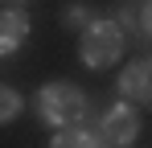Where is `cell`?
Here are the masks:
<instances>
[{"instance_id": "cell-1", "label": "cell", "mask_w": 152, "mask_h": 148, "mask_svg": "<svg viewBox=\"0 0 152 148\" xmlns=\"http://www.w3.org/2000/svg\"><path fill=\"white\" fill-rule=\"evenodd\" d=\"M33 107H37L41 123H50L58 132L78 127V123L86 119V95H82V86H74V82H45L37 91V103Z\"/></svg>"}, {"instance_id": "cell-2", "label": "cell", "mask_w": 152, "mask_h": 148, "mask_svg": "<svg viewBox=\"0 0 152 148\" xmlns=\"http://www.w3.org/2000/svg\"><path fill=\"white\" fill-rule=\"evenodd\" d=\"M119 53H124V29L115 21H95L78 37V58H82V66H91V70L115 66Z\"/></svg>"}, {"instance_id": "cell-3", "label": "cell", "mask_w": 152, "mask_h": 148, "mask_svg": "<svg viewBox=\"0 0 152 148\" xmlns=\"http://www.w3.org/2000/svg\"><path fill=\"white\" fill-rule=\"evenodd\" d=\"M99 132L115 148L132 144V140L140 136V115H136V107H132V103H111V107L103 111V119H99Z\"/></svg>"}, {"instance_id": "cell-4", "label": "cell", "mask_w": 152, "mask_h": 148, "mask_svg": "<svg viewBox=\"0 0 152 148\" xmlns=\"http://www.w3.org/2000/svg\"><path fill=\"white\" fill-rule=\"evenodd\" d=\"M115 91H119L124 99H132V103L152 107V58H148V62H132L127 70H119Z\"/></svg>"}, {"instance_id": "cell-5", "label": "cell", "mask_w": 152, "mask_h": 148, "mask_svg": "<svg viewBox=\"0 0 152 148\" xmlns=\"http://www.w3.org/2000/svg\"><path fill=\"white\" fill-rule=\"evenodd\" d=\"M29 37V17L25 8H8V12H0V58H12L17 49L25 45Z\"/></svg>"}, {"instance_id": "cell-6", "label": "cell", "mask_w": 152, "mask_h": 148, "mask_svg": "<svg viewBox=\"0 0 152 148\" xmlns=\"http://www.w3.org/2000/svg\"><path fill=\"white\" fill-rule=\"evenodd\" d=\"M50 148H103V144L91 123H78V127H66V132H53Z\"/></svg>"}, {"instance_id": "cell-7", "label": "cell", "mask_w": 152, "mask_h": 148, "mask_svg": "<svg viewBox=\"0 0 152 148\" xmlns=\"http://www.w3.org/2000/svg\"><path fill=\"white\" fill-rule=\"evenodd\" d=\"M95 21H99V17L91 12V4H66V8H62V25L74 29V33H86Z\"/></svg>"}, {"instance_id": "cell-8", "label": "cell", "mask_w": 152, "mask_h": 148, "mask_svg": "<svg viewBox=\"0 0 152 148\" xmlns=\"http://www.w3.org/2000/svg\"><path fill=\"white\" fill-rule=\"evenodd\" d=\"M21 107H25V103H21V95H17L12 86H4V82H0V123L17 119V115H21Z\"/></svg>"}, {"instance_id": "cell-9", "label": "cell", "mask_w": 152, "mask_h": 148, "mask_svg": "<svg viewBox=\"0 0 152 148\" xmlns=\"http://www.w3.org/2000/svg\"><path fill=\"white\" fill-rule=\"evenodd\" d=\"M115 25H119V29H127V33H136V29H140V17H136L132 8H119V17H115Z\"/></svg>"}, {"instance_id": "cell-10", "label": "cell", "mask_w": 152, "mask_h": 148, "mask_svg": "<svg viewBox=\"0 0 152 148\" xmlns=\"http://www.w3.org/2000/svg\"><path fill=\"white\" fill-rule=\"evenodd\" d=\"M140 21H144V33H152V0L144 4V12H140Z\"/></svg>"}, {"instance_id": "cell-11", "label": "cell", "mask_w": 152, "mask_h": 148, "mask_svg": "<svg viewBox=\"0 0 152 148\" xmlns=\"http://www.w3.org/2000/svg\"><path fill=\"white\" fill-rule=\"evenodd\" d=\"M103 148H107V144H103Z\"/></svg>"}]
</instances>
